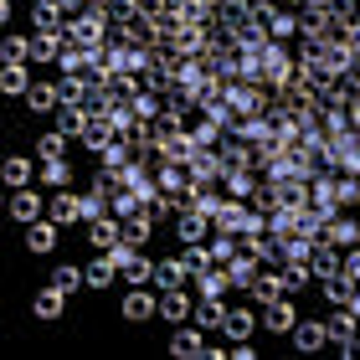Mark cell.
Segmentation results:
<instances>
[{"label":"cell","mask_w":360,"mask_h":360,"mask_svg":"<svg viewBox=\"0 0 360 360\" xmlns=\"http://www.w3.org/2000/svg\"><path fill=\"white\" fill-rule=\"evenodd\" d=\"M113 37V21H108V11H98V6H83L77 15H68V41L77 46H103Z\"/></svg>","instance_id":"1"},{"label":"cell","mask_w":360,"mask_h":360,"mask_svg":"<svg viewBox=\"0 0 360 360\" xmlns=\"http://www.w3.org/2000/svg\"><path fill=\"white\" fill-rule=\"evenodd\" d=\"M257 62H263V83L268 88H283V83H293V72H299V57H293L288 41H268V52Z\"/></svg>","instance_id":"2"},{"label":"cell","mask_w":360,"mask_h":360,"mask_svg":"<svg viewBox=\"0 0 360 360\" xmlns=\"http://www.w3.org/2000/svg\"><path fill=\"white\" fill-rule=\"evenodd\" d=\"M119 319L124 324H155L160 319V293L144 283V288H129L124 299H119Z\"/></svg>","instance_id":"3"},{"label":"cell","mask_w":360,"mask_h":360,"mask_svg":"<svg viewBox=\"0 0 360 360\" xmlns=\"http://www.w3.org/2000/svg\"><path fill=\"white\" fill-rule=\"evenodd\" d=\"M319 242H330V248H340V252L355 248V242H360V217H355V211H335V217L319 226Z\"/></svg>","instance_id":"4"},{"label":"cell","mask_w":360,"mask_h":360,"mask_svg":"<svg viewBox=\"0 0 360 360\" xmlns=\"http://www.w3.org/2000/svg\"><path fill=\"white\" fill-rule=\"evenodd\" d=\"M68 52V31H31V68H57Z\"/></svg>","instance_id":"5"},{"label":"cell","mask_w":360,"mask_h":360,"mask_svg":"<svg viewBox=\"0 0 360 360\" xmlns=\"http://www.w3.org/2000/svg\"><path fill=\"white\" fill-rule=\"evenodd\" d=\"M11 221H21V226H31V221H41L46 217V195L37 191V186H21V191H11Z\"/></svg>","instance_id":"6"},{"label":"cell","mask_w":360,"mask_h":360,"mask_svg":"<svg viewBox=\"0 0 360 360\" xmlns=\"http://www.w3.org/2000/svg\"><path fill=\"white\" fill-rule=\"evenodd\" d=\"M191 180L195 186H221V150L217 144H195V155H191Z\"/></svg>","instance_id":"7"},{"label":"cell","mask_w":360,"mask_h":360,"mask_svg":"<svg viewBox=\"0 0 360 360\" xmlns=\"http://www.w3.org/2000/svg\"><path fill=\"white\" fill-rule=\"evenodd\" d=\"M46 217H52L57 226H77V221H83V191H52V195H46Z\"/></svg>","instance_id":"8"},{"label":"cell","mask_w":360,"mask_h":360,"mask_svg":"<svg viewBox=\"0 0 360 360\" xmlns=\"http://www.w3.org/2000/svg\"><path fill=\"white\" fill-rule=\"evenodd\" d=\"M191 288H195V299H226V293H232V268L211 263V268H201L191 278Z\"/></svg>","instance_id":"9"},{"label":"cell","mask_w":360,"mask_h":360,"mask_svg":"<svg viewBox=\"0 0 360 360\" xmlns=\"http://www.w3.org/2000/svg\"><path fill=\"white\" fill-rule=\"evenodd\" d=\"M288 340H293V350H299V355H319L324 345H330V330H324V319H304L299 314V324L288 330Z\"/></svg>","instance_id":"10"},{"label":"cell","mask_w":360,"mask_h":360,"mask_svg":"<svg viewBox=\"0 0 360 360\" xmlns=\"http://www.w3.org/2000/svg\"><path fill=\"white\" fill-rule=\"evenodd\" d=\"M195 299L191 288H160V324H191Z\"/></svg>","instance_id":"11"},{"label":"cell","mask_w":360,"mask_h":360,"mask_svg":"<svg viewBox=\"0 0 360 360\" xmlns=\"http://www.w3.org/2000/svg\"><path fill=\"white\" fill-rule=\"evenodd\" d=\"M62 314H68V293H62L57 283H46L31 293V319H41V324H57Z\"/></svg>","instance_id":"12"},{"label":"cell","mask_w":360,"mask_h":360,"mask_svg":"<svg viewBox=\"0 0 360 360\" xmlns=\"http://www.w3.org/2000/svg\"><path fill=\"white\" fill-rule=\"evenodd\" d=\"M257 330H263V319H257V304H237V309H226V324H221L226 345H232V340H252Z\"/></svg>","instance_id":"13"},{"label":"cell","mask_w":360,"mask_h":360,"mask_svg":"<svg viewBox=\"0 0 360 360\" xmlns=\"http://www.w3.org/2000/svg\"><path fill=\"white\" fill-rule=\"evenodd\" d=\"M257 319H263V330H268V335H288L293 324H299L293 293H283V299H278V304H268V309H257Z\"/></svg>","instance_id":"14"},{"label":"cell","mask_w":360,"mask_h":360,"mask_svg":"<svg viewBox=\"0 0 360 360\" xmlns=\"http://www.w3.org/2000/svg\"><path fill=\"white\" fill-rule=\"evenodd\" d=\"M21 103H26L31 119H52V113L62 108V93H57V83H31Z\"/></svg>","instance_id":"15"},{"label":"cell","mask_w":360,"mask_h":360,"mask_svg":"<svg viewBox=\"0 0 360 360\" xmlns=\"http://www.w3.org/2000/svg\"><path fill=\"white\" fill-rule=\"evenodd\" d=\"M170 355H175V360H195V355H206V330H201V324H175V335H170Z\"/></svg>","instance_id":"16"},{"label":"cell","mask_w":360,"mask_h":360,"mask_svg":"<svg viewBox=\"0 0 360 360\" xmlns=\"http://www.w3.org/2000/svg\"><path fill=\"white\" fill-rule=\"evenodd\" d=\"M160 150V160H165V165H191V155H195V134L191 129H175V134H165L155 144Z\"/></svg>","instance_id":"17"},{"label":"cell","mask_w":360,"mask_h":360,"mask_svg":"<svg viewBox=\"0 0 360 360\" xmlns=\"http://www.w3.org/2000/svg\"><path fill=\"white\" fill-rule=\"evenodd\" d=\"M283 293H288L283 273H278V268H263V273H257V283L248 288V299H252L257 309H268V304H278V299H283Z\"/></svg>","instance_id":"18"},{"label":"cell","mask_w":360,"mask_h":360,"mask_svg":"<svg viewBox=\"0 0 360 360\" xmlns=\"http://www.w3.org/2000/svg\"><path fill=\"white\" fill-rule=\"evenodd\" d=\"M124 221V237L129 242H134V248H150V242H155V217H150V206H134V211H129V217H119Z\"/></svg>","instance_id":"19"},{"label":"cell","mask_w":360,"mask_h":360,"mask_svg":"<svg viewBox=\"0 0 360 360\" xmlns=\"http://www.w3.org/2000/svg\"><path fill=\"white\" fill-rule=\"evenodd\" d=\"M309 103H314V93H309L299 77H293V83H283V88H273V108H278V113H293V119H299Z\"/></svg>","instance_id":"20"},{"label":"cell","mask_w":360,"mask_h":360,"mask_svg":"<svg viewBox=\"0 0 360 360\" xmlns=\"http://www.w3.org/2000/svg\"><path fill=\"white\" fill-rule=\"evenodd\" d=\"M57 232H62V226H57L52 217L31 221V226H26V252H31V257H46V252L57 248Z\"/></svg>","instance_id":"21"},{"label":"cell","mask_w":360,"mask_h":360,"mask_svg":"<svg viewBox=\"0 0 360 360\" xmlns=\"http://www.w3.org/2000/svg\"><path fill=\"white\" fill-rule=\"evenodd\" d=\"M113 139H119V129L108 124V113H93V124L83 129V139H77V144H83L88 155H103V150H108Z\"/></svg>","instance_id":"22"},{"label":"cell","mask_w":360,"mask_h":360,"mask_svg":"<svg viewBox=\"0 0 360 360\" xmlns=\"http://www.w3.org/2000/svg\"><path fill=\"white\" fill-rule=\"evenodd\" d=\"M93 124V113L83 108V103H62L57 113H52V129H62L68 139H83V129Z\"/></svg>","instance_id":"23"},{"label":"cell","mask_w":360,"mask_h":360,"mask_svg":"<svg viewBox=\"0 0 360 360\" xmlns=\"http://www.w3.org/2000/svg\"><path fill=\"white\" fill-rule=\"evenodd\" d=\"M0 175H6V186H11V191H21V186H37V175H41V160L31 165V155H11L6 165H0Z\"/></svg>","instance_id":"24"},{"label":"cell","mask_w":360,"mask_h":360,"mask_svg":"<svg viewBox=\"0 0 360 360\" xmlns=\"http://www.w3.org/2000/svg\"><path fill=\"white\" fill-rule=\"evenodd\" d=\"M93 52H98V46H77V41H68V52H62L57 72H62V77H93Z\"/></svg>","instance_id":"25"},{"label":"cell","mask_w":360,"mask_h":360,"mask_svg":"<svg viewBox=\"0 0 360 360\" xmlns=\"http://www.w3.org/2000/svg\"><path fill=\"white\" fill-rule=\"evenodd\" d=\"M155 288H191V268L175 257H155Z\"/></svg>","instance_id":"26"},{"label":"cell","mask_w":360,"mask_h":360,"mask_svg":"<svg viewBox=\"0 0 360 360\" xmlns=\"http://www.w3.org/2000/svg\"><path fill=\"white\" fill-rule=\"evenodd\" d=\"M175 237L180 242H206L211 237V217L206 211H175Z\"/></svg>","instance_id":"27"},{"label":"cell","mask_w":360,"mask_h":360,"mask_svg":"<svg viewBox=\"0 0 360 360\" xmlns=\"http://www.w3.org/2000/svg\"><path fill=\"white\" fill-rule=\"evenodd\" d=\"M355 288H360V283H355V278H345V268L330 273V278H319V293H324V304H330V309H345Z\"/></svg>","instance_id":"28"},{"label":"cell","mask_w":360,"mask_h":360,"mask_svg":"<svg viewBox=\"0 0 360 360\" xmlns=\"http://www.w3.org/2000/svg\"><path fill=\"white\" fill-rule=\"evenodd\" d=\"M226 268H232V288H237V293H248V288L257 283V273H263V263H257V252H248V248H242V252H237V257H232Z\"/></svg>","instance_id":"29"},{"label":"cell","mask_w":360,"mask_h":360,"mask_svg":"<svg viewBox=\"0 0 360 360\" xmlns=\"http://www.w3.org/2000/svg\"><path fill=\"white\" fill-rule=\"evenodd\" d=\"M119 237H124V221H119V217H98V221H88V248L108 252Z\"/></svg>","instance_id":"30"},{"label":"cell","mask_w":360,"mask_h":360,"mask_svg":"<svg viewBox=\"0 0 360 360\" xmlns=\"http://www.w3.org/2000/svg\"><path fill=\"white\" fill-rule=\"evenodd\" d=\"M309 268H314V288H319V278H330V273H340V268H345V252H340V248H330V242H319V248L309 252Z\"/></svg>","instance_id":"31"},{"label":"cell","mask_w":360,"mask_h":360,"mask_svg":"<svg viewBox=\"0 0 360 360\" xmlns=\"http://www.w3.org/2000/svg\"><path fill=\"white\" fill-rule=\"evenodd\" d=\"M324 330H330V345L340 350V345H350V340L360 335V319L350 314V309H335V314L324 319Z\"/></svg>","instance_id":"32"},{"label":"cell","mask_w":360,"mask_h":360,"mask_svg":"<svg viewBox=\"0 0 360 360\" xmlns=\"http://www.w3.org/2000/svg\"><path fill=\"white\" fill-rule=\"evenodd\" d=\"M263 21H268V31H273V41H293V37H299V11H293V6L268 11Z\"/></svg>","instance_id":"33"},{"label":"cell","mask_w":360,"mask_h":360,"mask_svg":"<svg viewBox=\"0 0 360 360\" xmlns=\"http://www.w3.org/2000/svg\"><path fill=\"white\" fill-rule=\"evenodd\" d=\"M319 68H330L335 77H340V72H350V68H355L350 41H324V46H319Z\"/></svg>","instance_id":"34"},{"label":"cell","mask_w":360,"mask_h":360,"mask_svg":"<svg viewBox=\"0 0 360 360\" xmlns=\"http://www.w3.org/2000/svg\"><path fill=\"white\" fill-rule=\"evenodd\" d=\"M119 278H124V288H144V283H155V257L134 252V257H129V263L119 268Z\"/></svg>","instance_id":"35"},{"label":"cell","mask_w":360,"mask_h":360,"mask_svg":"<svg viewBox=\"0 0 360 360\" xmlns=\"http://www.w3.org/2000/svg\"><path fill=\"white\" fill-rule=\"evenodd\" d=\"M226 299H195V314H191V324H201V330H221L226 324Z\"/></svg>","instance_id":"36"},{"label":"cell","mask_w":360,"mask_h":360,"mask_svg":"<svg viewBox=\"0 0 360 360\" xmlns=\"http://www.w3.org/2000/svg\"><path fill=\"white\" fill-rule=\"evenodd\" d=\"M37 186H46V191H68V186H72V160H41Z\"/></svg>","instance_id":"37"},{"label":"cell","mask_w":360,"mask_h":360,"mask_svg":"<svg viewBox=\"0 0 360 360\" xmlns=\"http://www.w3.org/2000/svg\"><path fill=\"white\" fill-rule=\"evenodd\" d=\"M31 31H68V11H62L57 0H46V6H31Z\"/></svg>","instance_id":"38"},{"label":"cell","mask_w":360,"mask_h":360,"mask_svg":"<svg viewBox=\"0 0 360 360\" xmlns=\"http://www.w3.org/2000/svg\"><path fill=\"white\" fill-rule=\"evenodd\" d=\"M257 191V170H226L221 175V195H232V201H248Z\"/></svg>","instance_id":"39"},{"label":"cell","mask_w":360,"mask_h":360,"mask_svg":"<svg viewBox=\"0 0 360 360\" xmlns=\"http://www.w3.org/2000/svg\"><path fill=\"white\" fill-rule=\"evenodd\" d=\"M248 206H252V211H268V217L283 206V195H278V180H273V175H257V191L248 195Z\"/></svg>","instance_id":"40"},{"label":"cell","mask_w":360,"mask_h":360,"mask_svg":"<svg viewBox=\"0 0 360 360\" xmlns=\"http://www.w3.org/2000/svg\"><path fill=\"white\" fill-rule=\"evenodd\" d=\"M31 83H37V77H31V62H21V68H6V72H0V93H6V98H26Z\"/></svg>","instance_id":"41"},{"label":"cell","mask_w":360,"mask_h":360,"mask_svg":"<svg viewBox=\"0 0 360 360\" xmlns=\"http://www.w3.org/2000/svg\"><path fill=\"white\" fill-rule=\"evenodd\" d=\"M52 283L72 299L77 288H88V268H77V263H57V268H52Z\"/></svg>","instance_id":"42"},{"label":"cell","mask_w":360,"mask_h":360,"mask_svg":"<svg viewBox=\"0 0 360 360\" xmlns=\"http://www.w3.org/2000/svg\"><path fill=\"white\" fill-rule=\"evenodd\" d=\"M155 180H160V191L175 195V206H180V191L191 186V170H186V165H160V170H155Z\"/></svg>","instance_id":"43"},{"label":"cell","mask_w":360,"mask_h":360,"mask_svg":"<svg viewBox=\"0 0 360 360\" xmlns=\"http://www.w3.org/2000/svg\"><path fill=\"white\" fill-rule=\"evenodd\" d=\"M0 62H6V68H21V62H31V37L11 31V37L0 41Z\"/></svg>","instance_id":"44"},{"label":"cell","mask_w":360,"mask_h":360,"mask_svg":"<svg viewBox=\"0 0 360 360\" xmlns=\"http://www.w3.org/2000/svg\"><path fill=\"white\" fill-rule=\"evenodd\" d=\"M129 186V180H124V170H108V165H93V186L88 191H98V195H108V201H113V195H119Z\"/></svg>","instance_id":"45"},{"label":"cell","mask_w":360,"mask_h":360,"mask_svg":"<svg viewBox=\"0 0 360 360\" xmlns=\"http://www.w3.org/2000/svg\"><path fill=\"white\" fill-rule=\"evenodd\" d=\"M113 278H119V263H113L108 252H98L88 263V288H113Z\"/></svg>","instance_id":"46"},{"label":"cell","mask_w":360,"mask_h":360,"mask_svg":"<svg viewBox=\"0 0 360 360\" xmlns=\"http://www.w3.org/2000/svg\"><path fill=\"white\" fill-rule=\"evenodd\" d=\"M37 160H68V134H62V129H46L37 139Z\"/></svg>","instance_id":"47"},{"label":"cell","mask_w":360,"mask_h":360,"mask_svg":"<svg viewBox=\"0 0 360 360\" xmlns=\"http://www.w3.org/2000/svg\"><path fill=\"white\" fill-rule=\"evenodd\" d=\"M180 263H186L191 278H195L201 268H211V248H206V242H180Z\"/></svg>","instance_id":"48"},{"label":"cell","mask_w":360,"mask_h":360,"mask_svg":"<svg viewBox=\"0 0 360 360\" xmlns=\"http://www.w3.org/2000/svg\"><path fill=\"white\" fill-rule=\"evenodd\" d=\"M283 283H288V293L314 288V268H309V263H288V268H283Z\"/></svg>","instance_id":"49"},{"label":"cell","mask_w":360,"mask_h":360,"mask_svg":"<svg viewBox=\"0 0 360 360\" xmlns=\"http://www.w3.org/2000/svg\"><path fill=\"white\" fill-rule=\"evenodd\" d=\"M62 103H88V77H57Z\"/></svg>","instance_id":"50"},{"label":"cell","mask_w":360,"mask_h":360,"mask_svg":"<svg viewBox=\"0 0 360 360\" xmlns=\"http://www.w3.org/2000/svg\"><path fill=\"white\" fill-rule=\"evenodd\" d=\"M345 278H355V283H360V242H355V248H345Z\"/></svg>","instance_id":"51"},{"label":"cell","mask_w":360,"mask_h":360,"mask_svg":"<svg viewBox=\"0 0 360 360\" xmlns=\"http://www.w3.org/2000/svg\"><path fill=\"white\" fill-rule=\"evenodd\" d=\"M345 119H350V129H355V134H360V93L350 98V108H345Z\"/></svg>","instance_id":"52"},{"label":"cell","mask_w":360,"mask_h":360,"mask_svg":"<svg viewBox=\"0 0 360 360\" xmlns=\"http://www.w3.org/2000/svg\"><path fill=\"white\" fill-rule=\"evenodd\" d=\"M340 355H345V360H360V335L350 340V345H340Z\"/></svg>","instance_id":"53"},{"label":"cell","mask_w":360,"mask_h":360,"mask_svg":"<svg viewBox=\"0 0 360 360\" xmlns=\"http://www.w3.org/2000/svg\"><path fill=\"white\" fill-rule=\"evenodd\" d=\"M345 41H350V52L360 57V26H350V31H345Z\"/></svg>","instance_id":"54"},{"label":"cell","mask_w":360,"mask_h":360,"mask_svg":"<svg viewBox=\"0 0 360 360\" xmlns=\"http://www.w3.org/2000/svg\"><path fill=\"white\" fill-rule=\"evenodd\" d=\"M345 309H350V314H355V319H360V288H355V293H350V304H345Z\"/></svg>","instance_id":"55"},{"label":"cell","mask_w":360,"mask_h":360,"mask_svg":"<svg viewBox=\"0 0 360 360\" xmlns=\"http://www.w3.org/2000/svg\"><path fill=\"white\" fill-rule=\"evenodd\" d=\"M283 6H293V11H299V6H309V0H283Z\"/></svg>","instance_id":"56"},{"label":"cell","mask_w":360,"mask_h":360,"mask_svg":"<svg viewBox=\"0 0 360 360\" xmlns=\"http://www.w3.org/2000/svg\"><path fill=\"white\" fill-rule=\"evenodd\" d=\"M31 6H46V0H31Z\"/></svg>","instance_id":"57"}]
</instances>
